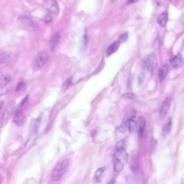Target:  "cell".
Returning a JSON list of instances; mask_svg holds the SVG:
<instances>
[{"mask_svg": "<svg viewBox=\"0 0 184 184\" xmlns=\"http://www.w3.org/2000/svg\"><path fill=\"white\" fill-rule=\"evenodd\" d=\"M135 118V116H132L128 120V129L131 133L135 132L137 130L138 124Z\"/></svg>", "mask_w": 184, "mask_h": 184, "instance_id": "obj_16", "label": "cell"}, {"mask_svg": "<svg viewBox=\"0 0 184 184\" xmlns=\"http://www.w3.org/2000/svg\"><path fill=\"white\" fill-rule=\"evenodd\" d=\"M124 141L123 140H120L119 142L117 143V144L116 145V149H122L124 148Z\"/></svg>", "mask_w": 184, "mask_h": 184, "instance_id": "obj_27", "label": "cell"}, {"mask_svg": "<svg viewBox=\"0 0 184 184\" xmlns=\"http://www.w3.org/2000/svg\"><path fill=\"white\" fill-rule=\"evenodd\" d=\"M167 1L168 0H156V4L159 6H163L164 5H165Z\"/></svg>", "mask_w": 184, "mask_h": 184, "instance_id": "obj_26", "label": "cell"}, {"mask_svg": "<svg viewBox=\"0 0 184 184\" xmlns=\"http://www.w3.org/2000/svg\"><path fill=\"white\" fill-rule=\"evenodd\" d=\"M49 60V56L46 51H42L38 54L36 57V65L38 68L45 65Z\"/></svg>", "mask_w": 184, "mask_h": 184, "instance_id": "obj_5", "label": "cell"}, {"mask_svg": "<svg viewBox=\"0 0 184 184\" xmlns=\"http://www.w3.org/2000/svg\"><path fill=\"white\" fill-rule=\"evenodd\" d=\"M128 161V154L124 148L116 149L113 158V166L115 171L117 173L120 172Z\"/></svg>", "mask_w": 184, "mask_h": 184, "instance_id": "obj_1", "label": "cell"}, {"mask_svg": "<svg viewBox=\"0 0 184 184\" xmlns=\"http://www.w3.org/2000/svg\"><path fill=\"white\" fill-rule=\"evenodd\" d=\"M12 75L9 69L0 68V80H5L9 83L12 80Z\"/></svg>", "mask_w": 184, "mask_h": 184, "instance_id": "obj_11", "label": "cell"}, {"mask_svg": "<svg viewBox=\"0 0 184 184\" xmlns=\"http://www.w3.org/2000/svg\"><path fill=\"white\" fill-rule=\"evenodd\" d=\"M26 87V84L24 82H21L19 83V84L17 85L16 87L17 92H19L21 91L22 90H23L24 89H25V87Z\"/></svg>", "mask_w": 184, "mask_h": 184, "instance_id": "obj_25", "label": "cell"}, {"mask_svg": "<svg viewBox=\"0 0 184 184\" xmlns=\"http://www.w3.org/2000/svg\"><path fill=\"white\" fill-rule=\"evenodd\" d=\"M116 0H112V1H113V2H115V1H116Z\"/></svg>", "mask_w": 184, "mask_h": 184, "instance_id": "obj_34", "label": "cell"}, {"mask_svg": "<svg viewBox=\"0 0 184 184\" xmlns=\"http://www.w3.org/2000/svg\"><path fill=\"white\" fill-rule=\"evenodd\" d=\"M168 12H163L157 18V22L161 27H165L168 21Z\"/></svg>", "mask_w": 184, "mask_h": 184, "instance_id": "obj_15", "label": "cell"}, {"mask_svg": "<svg viewBox=\"0 0 184 184\" xmlns=\"http://www.w3.org/2000/svg\"><path fill=\"white\" fill-rule=\"evenodd\" d=\"M44 21L45 23H50V22H51V21H52V17L49 15H47L44 17Z\"/></svg>", "mask_w": 184, "mask_h": 184, "instance_id": "obj_28", "label": "cell"}, {"mask_svg": "<svg viewBox=\"0 0 184 184\" xmlns=\"http://www.w3.org/2000/svg\"><path fill=\"white\" fill-rule=\"evenodd\" d=\"M138 1V0H128V4H129V5L132 4V3H133L136 2Z\"/></svg>", "mask_w": 184, "mask_h": 184, "instance_id": "obj_32", "label": "cell"}, {"mask_svg": "<svg viewBox=\"0 0 184 184\" xmlns=\"http://www.w3.org/2000/svg\"><path fill=\"white\" fill-rule=\"evenodd\" d=\"M14 102L10 101L5 107V110L2 113V118L5 120H7L9 118L10 116L12 115V112L14 111Z\"/></svg>", "mask_w": 184, "mask_h": 184, "instance_id": "obj_9", "label": "cell"}, {"mask_svg": "<svg viewBox=\"0 0 184 184\" xmlns=\"http://www.w3.org/2000/svg\"><path fill=\"white\" fill-rule=\"evenodd\" d=\"M105 169L104 168H99L97 169L94 173V177L93 179L96 182H101L104 176V173H105Z\"/></svg>", "mask_w": 184, "mask_h": 184, "instance_id": "obj_13", "label": "cell"}, {"mask_svg": "<svg viewBox=\"0 0 184 184\" xmlns=\"http://www.w3.org/2000/svg\"><path fill=\"white\" fill-rule=\"evenodd\" d=\"M5 120L2 118H1V119H0V129L2 127L4 123H5Z\"/></svg>", "mask_w": 184, "mask_h": 184, "instance_id": "obj_31", "label": "cell"}, {"mask_svg": "<svg viewBox=\"0 0 184 184\" xmlns=\"http://www.w3.org/2000/svg\"><path fill=\"white\" fill-rule=\"evenodd\" d=\"M13 55L10 52H3L0 53V63H6L11 61Z\"/></svg>", "mask_w": 184, "mask_h": 184, "instance_id": "obj_14", "label": "cell"}, {"mask_svg": "<svg viewBox=\"0 0 184 184\" xmlns=\"http://www.w3.org/2000/svg\"><path fill=\"white\" fill-rule=\"evenodd\" d=\"M170 63L171 65L175 68H181L183 64V59L182 58V55L178 54L173 57L172 58L170 59Z\"/></svg>", "mask_w": 184, "mask_h": 184, "instance_id": "obj_10", "label": "cell"}, {"mask_svg": "<svg viewBox=\"0 0 184 184\" xmlns=\"http://www.w3.org/2000/svg\"><path fill=\"white\" fill-rule=\"evenodd\" d=\"M69 166V161L64 159L57 164L52 171L51 179L54 182L58 181L66 172Z\"/></svg>", "mask_w": 184, "mask_h": 184, "instance_id": "obj_2", "label": "cell"}, {"mask_svg": "<svg viewBox=\"0 0 184 184\" xmlns=\"http://www.w3.org/2000/svg\"><path fill=\"white\" fill-rule=\"evenodd\" d=\"M158 65V59L155 54L151 53L147 56L144 61V66L147 71H154Z\"/></svg>", "mask_w": 184, "mask_h": 184, "instance_id": "obj_3", "label": "cell"}, {"mask_svg": "<svg viewBox=\"0 0 184 184\" xmlns=\"http://www.w3.org/2000/svg\"><path fill=\"white\" fill-rule=\"evenodd\" d=\"M171 98L169 97H166L163 101L159 110V114L161 118H164L168 114L171 104Z\"/></svg>", "mask_w": 184, "mask_h": 184, "instance_id": "obj_7", "label": "cell"}, {"mask_svg": "<svg viewBox=\"0 0 184 184\" xmlns=\"http://www.w3.org/2000/svg\"><path fill=\"white\" fill-rule=\"evenodd\" d=\"M146 125V121L144 118H141L139 120V135L140 137H142L144 133L145 126Z\"/></svg>", "mask_w": 184, "mask_h": 184, "instance_id": "obj_20", "label": "cell"}, {"mask_svg": "<svg viewBox=\"0 0 184 184\" xmlns=\"http://www.w3.org/2000/svg\"><path fill=\"white\" fill-rule=\"evenodd\" d=\"M71 83H72V77H69L65 81L64 84H63V87H62L63 89L64 90H66L69 87Z\"/></svg>", "mask_w": 184, "mask_h": 184, "instance_id": "obj_23", "label": "cell"}, {"mask_svg": "<svg viewBox=\"0 0 184 184\" xmlns=\"http://www.w3.org/2000/svg\"><path fill=\"white\" fill-rule=\"evenodd\" d=\"M151 141V145H150V147H151V149H152V150H153L154 149V147H156V140L154 139H152Z\"/></svg>", "mask_w": 184, "mask_h": 184, "instance_id": "obj_30", "label": "cell"}, {"mask_svg": "<svg viewBox=\"0 0 184 184\" xmlns=\"http://www.w3.org/2000/svg\"><path fill=\"white\" fill-rule=\"evenodd\" d=\"M61 32H57L52 36V38L50 42V48L51 51H54L57 46L61 38Z\"/></svg>", "mask_w": 184, "mask_h": 184, "instance_id": "obj_12", "label": "cell"}, {"mask_svg": "<svg viewBox=\"0 0 184 184\" xmlns=\"http://www.w3.org/2000/svg\"><path fill=\"white\" fill-rule=\"evenodd\" d=\"M172 128V119L169 118L168 119L167 122L166 123L165 125L162 129V135L165 136L170 133Z\"/></svg>", "mask_w": 184, "mask_h": 184, "instance_id": "obj_17", "label": "cell"}, {"mask_svg": "<svg viewBox=\"0 0 184 184\" xmlns=\"http://www.w3.org/2000/svg\"><path fill=\"white\" fill-rule=\"evenodd\" d=\"M119 43L116 42L113 43L111 45L109 46L106 50V54L108 56L113 54V53L116 52L117 51L118 47H119Z\"/></svg>", "mask_w": 184, "mask_h": 184, "instance_id": "obj_18", "label": "cell"}, {"mask_svg": "<svg viewBox=\"0 0 184 184\" xmlns=\"http://www.w3.org/2000/svg\"><path fill=\"white\" fill-rule=\"evenodd\" d=\"M15 123L19 126L23 125L24 120L23 114L22 112V108L21 106L19 105L15 113L14 118Z\"/></svg>", "mask_w": 184, "mask_h": 184, "instance_id": "obj_8", "label": "cell"}, {"mask_svg": "<svg viewBox=\"0 0 184 184\" xmlns=\"http://www.w3.org/2000/svg\"><path fill=\"white\" fill-rule=\"evenodd\" d=\"M144 80V76L143 74H140L138 77V83L139 85H142V83H143Z\"/></svg>", "mask_w": 184, "mask_h": 184, "instance_id": "obj_29", "label": "cell"}, {"mask_svg": "<svg viewBox=\"0 0 184 184\" xmlns=\"http://www.w3.org/2000/svg\"><path fill=\"white\" fill-rule=\"evenodd\" d=\"M19 20L29 30L37 31L39 29L37 24L27 16H21L19 17Z\"/></svg>", "mask_w": 184, "mask_h": 184, "instance_id": "obj_4", "label": "cell"}, {"mask_svg": "<svg viewBox=\"0 0 184 184\" xmlns=\"http://www.w3.org/2000/svg\"><path fill=\"white\" fill-rule=\"evenodd\" d=\"M0 180H1V175H0Z\"/></svg>", "mask_w": 184, "mask_h": 184, "instance_id": "obj_35", "label": "cell"}, {"mask_svg": "<svg viewBox=\"0 0 184 184\" xmlns=\"http://www.w3.org/2000/svg\"><path fill=\"white\" fill-rule=\"evenodd\" d=\"M168 72V65H164L162 66L158 72V77L161 80H163L166 77Z\"/></svg>", "mask_w": 184, "mask_h": 184, "instance_id": "obj_19", "label": "cell"}, {"mask_svg": "<svg viewBox=\"0 0 184 184\" xmlns=\"http://www.w3.org/2000/svg\"><path fill=\"white\" fill-rule=\"evenodd\" d=\"M128 37H129V33L128 32H126L125 33L122 34L118 38L119 43H122L125 42L128 40Z\"/></svg>", "mask_w": 184, "mask_h": 184, "instance_id": "obj_22", "label": "cell"}, {"mask_svg": "<svg viewBox=\"0 0 184 184\" xmlns=\"http://www.w3.org/2000/svg\"><path fill=\"white\" fill-rule=\"evenodd\" d=\"M122 98L124 99H133L135 98V94L131 92H128L125 93L122 95Z\"/></svg>", "mask_w": 184, "mask_h": 184, "instance_id": "obj_24", "label": "cell"}, {"mask_svg": "<svg viewBox=\"0 0 184 184\" xmlns=\"http://www.w3.org/2000/svg\"><path fill=\"white\" fill-rule=\"evenodd\" d=\"M43 6L45 9L52 14H57L59 12L58 5L55 0L46 1L44 3Z\"/></svg>", "mask_w": 184, "mask_h": 184, "instance_id": "obj_6", "label": "cell"}, {"mask_svg": "<svg viewBox=\"0 0 184 184\" xmlns=\"http://www.w3.org/2000/svg\"><path fill=\"white\" fill-rule=\"evenodd\" d=\"M10 87H11L8 83H6L5 85L0 86V95L7 94L9 91Z\"/></svg>", "mask_w": 184, "mask_h": 184, "instance_id": "obj_21", "label": "cell"}, {"mask_svg": "<svg viewBox=\"0 0 184 184\" xmlns=\"http://www.w3.org/2000/svg\"><path fill=\"white\" fill-rule=\"evenodd\" d=\"M27 2L28 3H31L32 2V1H33V0H26Z\"/></svg>", "mask_w": 184, "mask_h": 184, "instance_id": "obj_33", "label": "cell"}]
</instances>
